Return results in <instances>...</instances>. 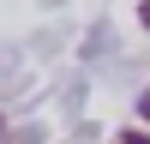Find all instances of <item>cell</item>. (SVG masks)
Segmentation results:
<instances>
[{"mask_svg":"<svg viewBox=\"0 0 150 144\" xmlns=\"http://www.w3.org/2000/svg\"><path fill=\"white\" fill-rule=\"evenodd\" d=\"M138 108H144V120H150V90H144V102H138Z\"/></svg>","mask_w":150,"mask_h":144,"instance_id":"obj_3","label":"cell"},{"mask_svg":"<svg viewBox=\"0 0 150 144\" xmlns=\"http://www.w3.org/2000/svg\"><path fill=\"white\" fill-rule=\"evenodd\" d=\"M114 144H150V132H114Z\"/></svg>","mask_w":150,"mask_h":144,"instance_id":"obj_1","label":"cell"},{"mask_svg":"<svg viewBox=\"0 0 150 144\" xmlns=\"http://www.w3.org/2000/svg\"><path fill=\"white\" fill-rule=\"evenodd\" d=\"M0 138H6V120H0Z\"/></svg>","mask_w":150,"mask_h":144,"instance_id":"obj_4","label":"cell"},{"mask_svg":"<svg viewBox=\"0 0 150 144\" xmlns=\"http://www.w3.org/2000/svg\"><path fill=\"white\" fill-rule=\"evenodd\" d=\"M138 24H144V30H150V0H144V6H138Z\"/></svg>","mask_w":150,"mask_h":144,"instance_id":"obj_2","label":"cell"}]
</instances>
